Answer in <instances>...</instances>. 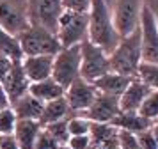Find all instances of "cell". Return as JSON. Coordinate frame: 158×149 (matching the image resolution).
<instances>
[{
    "instance_id": "obj_10",
    "label": "cell",
    "mask_w": 158,
    "mask_h": 149,
    "mask_svg": "<svg viewBox=\"0 0 158 149\" xmlns=\"http://www.w3.org/2000/svg\"><path fill=\"white\" fill-rule=\"evenodd\" d=\"M96 94H98V89L94 87L93 82H87L82 77L75 78L64 91V99L68 103V106H69L71 115L84 112L87 106L94 101Z\"/></svg>"
},
{
    "instance_id": "obj_14",
    "label": "cell",
    "mask_w": 158,
    "mask_h": 149,
    "mask_svg": "<svg viewBox=\"0 0 158 149\" xmlns=\"http://www.w3.org/2000/svg\"><path fill=\"white\" fill-rule=\"evenodd\" d=\"M149 87L137 77L131 78V82L126 85V89L119 96V110L121 112H139L144 98L149 94Z\"/></svg>"
},
{
    "instance_id": "obj_35",
    "label": "cell",
    "mask_w": 158,
    "mask_h": 149,
    "mask_svg": "<svg viewBox=\"0 0 158 149\" xmlns=\"http://www.w3.org/2000/svg\"><path fill=\"white\" fill-rule=\"evenodd\" d=\"M144 6L149 9L153 20L156 21V25H158V0H146V4H144Z\"/></svg>"
},
{
    "instance_id": "obj_33",
    "label": "cell",
    "mask_w": 158,
    "mask_h": 149,
    "mask_svg": "<svg viewBox=\"0 0 158 149\" xmlns=\"http://www.w3.org/2000/svg\"><path fill=\"white\" fill-rule=\"evenodd\" d=\"M0 149H20L16 146L13 135H0Z\"/></svg>"
},
{
    "instance_id": "obj_29",
    "label": "cell",
    "mask_w": 158,
    "mask_h": 149,
    "mask_svg": "<svg viewBox=\"0 0 158 149\" xmlns=\"http://www.w3.org/2000/svg\"><path fill=\"white\" fill-rule=\"evenodd\" d=\"M117 144L121 149H139L137 135L126 130H117Z\"/></svg>"
},
{
    "instance_id": "obj_21",
    "label": "cell",
    "mask_w": 158,
    "mask_h": 149,
    "mask_svg": "<svg viewBox=\"0 0 158 149\" xmlns=\"http://www.w3.org/2000/svg\"><path fill=\"white\" fill-rule=\"evenodd\" d=\"M110 124L117 130H126V131H131V133H139V131H144L151 126V121L142 117L139 112H119L110 121Z\"/></svg>"
},
{
    "instance_id": "obj_27",
    "label": "cell",
    "mask_w": 158,
    "mask_h": 149,
    "mask_svg": "<svg viewBox=\"0 0 158 149\" xmlns=\"http://www.w3.org/2000/svg\"><path fill=\"white\" fill-rule=\"evenodd\" d=\"M16 121H18V117L11 106L2 108L0 110V135H13Z\"/></svg>"
},
{
    "instance_id": "obj_1",
    "label": "cell",
    "mask_w": 158,
    "mask_h": 149,
    "mask_svg": "<svg viewBox=\"0 0 158 149\" xmlns=\"http://www.w3.org/2000/svg\"><path fill=\"white\" fill-rule=\"evenodd\" d=\"M89 25H87V39L110 53L121 39L112 18V11L107 0H91L87 11Z\"/></svg>"
},
{
    "instance_id": "obj_26",
    "label": "cell",
    "mask_w": 158,
    "mask_h": 149,
    "mask_svg": "<svg viewBox=\"0 0 158 149\" xmlns=\"http://www.w3.org/2000/svg\"><path fill=\"white\" fill-rule=\"evenodd\" d=\"M48 133L55 139V140L60 144V146H66V142L69 139V131H68V121L66 119H60V121H55V122H50L43 126Z\"/></svg>"
},
{
    "instance_id": "obj_28",
    "label": "cell",
    "mask_w": 158,
    "mask_h": 149,
    "mask_svg": "<svg viewBox=\"0 0 158 149\" xmlns=\"http://www.w3.org/2000/svg\"><path fill=\"white\" fill-rule=\"evenodd\" d=\"M59 147H60V144L44 128H41V131L36 139V144H34V149H59Z\"/></svg>"
},
{
    "instance_id": "obj_19",
    "label": "cell",
    "mask_w": 158,
    "mask_h": 149,
    "mask_svg": "<svg viewBox=\"0 0 158 149\" xmlns=\"http://www.w3.org/2000/svg\"><path fill=\"white\" fill-rule=\"evenodd\" d=\"M64 91H66L64 87L59 82H55L52 77L44 78V80H39V82H30V85H29V92L34 98L39 99V101H43V103L64 96Z\"/></svg>"
},
{
    "instance_id": "obj_24",
    "label": "cell",
    "mask_w": 158,
    "mask_h": 149,
    "mask_svg": "<svg viewBox=\"0 0 158 149\" xmlns=\"http://www.w3.org/2000/svg\"><path fill=\"white\" fill-rule=\"evenodd\" d=\"M139 114L146 119H149L151 122L158 119V91L151 89L149 94L144 98L142 105L139 108Z\"/></svg>"
},
{
    "instance_id": "obj_31",
    "label": "cell",
    "mask_w": 158,
    "mask_h": 149,
    "mask_svg": "<svg viewBox=\"0 0 158 149\" xmlns=\"http://www.w3.org/2000/svg\"><path fill=\"white\" fill-rule=\"evenodd\" d=\"M91 135H69V139L66 142V146L69 149H89L91 147Z\"/></svg>"
},
{
    "instance_id": "obj_13",
    "label": "cell",
    "mask_w": 158,
    "mask_h": 149,
    "mask_svg": "<svg viewBox=\"0 0 158 149\" xmlns=\"http://www.w3.org/2000/svg\"><path fill=\"white\" fill-rule=\"evenodd\" d=\"M0 84L4 87V91L7 92V98L11 103L29 92L30 82H29V78L25 77V71L22 68V60H13L11 69L7 71L6 77L2 78Z\"/></svg>"
},
{
    "instance_id": "obj_34",
    "label": "cell",
    "mask_w": 158,
    "mask_h": 149,
    "mask_svg": "<svg viewBox=\"0 0 158 149\" xmlns=\"http://www.w3.org/2000/svg\"><path fill=\"white\" fill-rule=\"evenodd\" d=\"M11 64H13V60L9 57L0 55V82H2V78L7 75V71L11 69Z\"/></svg>"
},
{
    "instance_id": "obj_8",
    "label": "cell",
    "mask_w": 158,
    "mask_h": 149,
    "mask_svg": "<svg viewBox=\"0 0 158 149\" xmlns=\"http://www.w3.org/2000/svg\"><path fill=\"white\" fill-rule=\"evenodd\" d=\"M146 0H110V11L114 25L121 35L130 34L139 27Z\"/></svg>"
},
{
    "instance_id": "obj_20",
    "label": "cell",
    "mask_w": 158,
    "mask_h": 149,
    "mask_svg": "<svg viewBox=\"0 0 158 149\" xmlns=\"http://www.w3.org/2000/svg\"><path fill=\"white\" fill-rule=\"evenodd\" d=\"M11 108L15 110L18 119H34L37 121L43 110V101H39L37 98H34L30 92L23 94L22 98H18L16 101L11 103Z\"/></svg>"
},
{
    "instance_id": "obj_17",
    "label": "cell",
    "mask_w": 158,
    "mask_h": 149,
    "mask_svg": "<svg viewBox=\"0 0 158 149\" xmlns=\"http://www.w3.org/2000/svg\"><path fill=\"white\" fill-rule=\"evenodd\" d=\"M133 77H126V75H119L114 71H108L105 75H101L100 78H96L93 84L98 89V92L103 94H112V96H121V92L126 89V85L131 82Z\"/></svg>"
},
{
    "instance_id": "obj_38",
    "label": "cell",
    "mask_w": 158,
    "mask_h": 149,
    "mask_svg": "<svg viewBox=\"0 0 158 149\" xmlns=\"http://www.w3.org/2000/svg\"><path fill=\"white\" fill-rule=\"evenodd\" d=\"M59 149H69V147H68V146H60Z\"/></svg>"
},
{
    "instance_id": "obj_2",
    "label": "cell",
    "mask_w": 158,
    "mask_h": 149,
    "mask_svg": "<svg viewBox=\"0 0 158 149\" xmlns=\"http://www.w3.org/2000/svg\"><path fill=\"white\" fill-rule=\"evenodd\" d=\"M110 71L126 75V77H137L139 64L142 62L140 55V28H133L130 34L121 35L115 48L108 53Z\"/></svg>"
},
{
    "instance_id": "obj_5",
    "label": "cell",
    "mask_w": 158,
    "mask_h": 149,
    "mask_svg": "<svg viewBox=\"0 0 158 149\" xmlns=\"http://www.w3.org/2000/svg\"><path fill=\"white\" fill-rule=\"evenodd\" d=\"M108 71V53L89 39H84L80 43V77L87 82H94Z\"/></svg>"
},
{
    "instance_id": "obj_9",
    "label": "cell",
    "mask_w": 158,
    "mask_h": 149,
    "mask_svg": "<svg viewBox=\"0 0 158 149\" xmlns=\"http://www.w3.org/2000/svg\"><path fill=\"white\" fill-rule=\"evenodd\" d=\"M0 27L15 35L29 27L27 0H0Z\"/></svg>"
},
{
    "instance_id": "obj_11",
    "label": "cell",
    "mask_w": 158,
    "mask_h": 149,
    "mask_svg": "<svg viewBox=\"0 0 158 149\" xmlns=\"http://www.w3.org/2000/svg\"><path fill=\"white\" fill-rule=\"evenodd\" d=\"M140 55L144 62H156L158 64V25L153 20L149 9L144 6L140 21Z\"/></svg>"
},
{
    "instance_id": "obj_18",
    "label": "cell",
    "mask_w": 158,
    "mask_h": 149,
    "mask_svg": "<svg viewBox=\"0 0 158 149\" xmlns=\"http://www.w3.org/2000/svg\"><path fill=\"white\" fill-rule=\"evenodd\" d=\"M69 115H71L69 106L66 103L64 96H60V98H55V99H52V101L43 103V110H41V115H39L37 122L43 128L46 124H50V122H55V121L68 119Z\"/></svg>"
},
{
    "instance_id": "obj_4",
    "label": "cell",
    "mask_w": 158,
    "mask_h": 149,
    "mask_svg": "<svg viewBox=\"0 0 158 149\" xmlns=\"http://www.w3.org/2000/svg\"><path fill=\"white\" fill-rule=\"evenodd\" d=\"M87 25H89V16L85 11L64 9L55 30L60 46H75L87 39Z\"/></svg>"
},
{
    "instance_id": "obj_39",
    "label": "cell",
    "mask_w": 158,
    "mask_h": 149,
    "mask_svg": "<svg viewBox=\"0 0 158 149\" xmlns=\"http://www.w3.org/2000/svg\"><path fill=\"white\" fill-rule=\"evenodd\" d=\"M107 2H108V6H110V0H107Z\"/></svg>"
},
{
    "instance_id": "obj_7",
    "label": "cell",
    "mask_w": 158,
    "mask_h": 149,
    "mask_svg": "<svg viewBox=\"0 0 158 149\" xmlns=\"http://www.w3.org/2000/svg\"><path fill=\"white\" fill-rule=\"evenodd\" d=\"M64 11L62 0H27L29 25H37L55 34L59 18Z\"/></svg>"
},
{
    "instance_id": "obj_37",
    "label": "cell",
    "mask_w": 158,
    "mask_h": 149,
    "mask_svg": "<svg viewBox=\"0 0 158 149\" xmlns=\"http://www.w3.org/2000/svg\"><path fill=\"white\" fill-rule=\"evenodd\" d=\"M149 130H151V133H153V137H155V139H156V142H158V119L151 122Z\"/></svg>"
},
{
    "instance_id": "obj_22",
    "label": "cell",
    "mask_w": 158,
    "mask_h": 149,
    "mask_svg": "<svg viewBox=\"0 0 158 149\" xmlns=\"http://www.w3.org/2000/svg\"><path fill=\"white\" fill-rule=\"evenodd\" d=\"M0 55L9 57L11 60H22L23 59L18 35L11 34L2 27H0Z\"/></svg>"
},
{
    "instance_id": "obj_12",
    "label": "cell",
    "mask_w": 158,
    "mask_h": 149,
    "mask_svg": "<svg viewBox=\"0 0 158 149\" xmlns=\"http://www.w3.org/2000/svg\"><path fill=\"white\" fill-rule=\"evenodd\" d=\"M119 112L121 110H119V98L117 96L98 92L94 101L84 112H80V115L87 117L93 122H110Z\"/></svg>"
},
{
    "instance_id": "obj_36",
    "label": "cell",
    "mask_w": 158,
    "mask_h": 149,
    "mask_svg": "<svg viewBox=\"0 0 158 149\" xmlns=\"http://www.w3.org/2000/svg\"><path fill=\"white\" fill-rule=\"evenodd\" d=\"M7 106H11V101H9V98H7V92L4 91V87L0 84V110H2V108H7Z\"/></svg>"
},
{
    "instance_id": "obj_3",
    "label": "cell",
    "mask_w": 158,
    "mask_h": 149,
    "mask_svg": "<svg viewBox=\"0 0 158 149\" xmlns=\"http://www.w3.org/2000/svg\"><path fill=\"white\" fill-rule=\"evenodd\" d=\"M20 48L25 55H55L62 48L57 35L37 25H29L18 34Z\"/></svg>"
},
{
    "instance_id": "obj_30",
    "label": "cell",
    "mask_w": 158,
    "mask_h": 149,
    "mask_svg": "<svg viewBox=\"0 0 158 149\" xmlns=\"http://www.w3.org/2000/svg\"><path fill=\"white\" fill-rule=\"evenodd\" d=\"M137 135V144H139V149H158V142L156 139L153 137L151 130H144V131H139Z\"/></svg>"
},
{
    "instance_id": "obj_25",
    "label": "cell",
    "mask_w": 158,
    "mask_h": 149,
    "mask_svg": "<svg viewBox=\"0 0 158 149\" xmlns=\"http://www.w3.org/2000/svg\"><path fill=\"white\" fill-rule=\"evenodd\" d=\"M66 121H68V131H69V135H87L91 131L93 121H89L87 117L80 115V114L69 115Z\"/></svg>"
},
{
    "instance_id": "obj_15",
    "label": "cell",
    "mask_w": 158,
    "mask_h": 149,
    "mask_svg": "<svg viewBox=\"0 0 158 149\" xmlns=\"http://www.w3.org/2000/svg\"><path fill=\"white\" fill-rule=\"evenodd\" d=\"M53 55H25L22 59V68L29 82H39L52 77Z\"/></svg>"
},
{
    "instance_id": "obj_16",
    "label": "cell",
    "mask_w": 158,
    "mask_h": 149,
    "mask_svg": "<svg viewBox=\"0 0 158 149\" xmlns=\"http://www.w3.org/2000/svg\"><path fill=\"white\" fill-rule=\"evenodd\" d=\"M41 131V124L34 119H18L16 121L13 139L20 149H34L37 135Z\"/></svg>"
},
{
    "instance_id": "obj_32",
    "label": "cell",
    "mask_w": 158,
    "mask_h": 149,
    "mask_svg": "<svg viewBox=\"0 0 158 149\" xmlns=\"http://www.w3.org/2000/svg\"><path fill=\"white\" fill-rule=\"evenodd\" d=\"M64 9H73V11H89L91 0H62Z\"/></svg>"
},
{
    "instance_id": "obj_23",
    "label": "cell",
    "mask_w": 158,
    "mask_h": 149,
    "mask_svg": "<svg viewBox=\"0 0 158 149\" xmlns=\"http://www.w3.org/2000/svg\"><path fill=\"white\" fill-rule=\"evenodd\" d=\"M137 78L142 80L149 89L158 91V64L156 62H140L137 69Z\"/></svg>"
},
{
    "instance_id": "obj_6",
    "label": "cell",
    "mask_w": 158,
    "mask_h": 149,
    "mask_svg": "<svg viewBox=\"0 0 158 149\" xmlns=\"http://www.w3.org/2000/svg\"><path fill=\"white\" fill-rule=\"evenodd\" d=\"M78 77H80V44L62 46L53 55L52 78L66 89Z\"/></svg>"
}]
</instances>
